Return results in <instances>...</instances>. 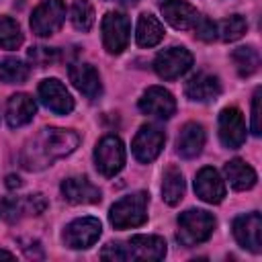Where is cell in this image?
<instances>
[{
  "mask_svg": "<svg viewBox=\"0 0 262 262\" xmlns=\"http://www.w3.org/2000/svg\"><path fill=\"white\" fill-rule=\"evenodd\" d=\"M78 143H80L78 133H74L70 129L45 127L25 147V151H23V166L27 170H41V168L49 166L51 162L72 154L78 147Z\"/></svg>",
  "mask_w": 262,
  "mask_h": 262,
  "instance_id": "obj_1",
  "label": "cell"
},
{
  "mask_svg": "<svg viewBox=\"0 0 262 262\" xmlns=\"http://www.w3.org/2000/svg\"><path fill=\"white\" fill-rule=\"evenodd\" d=\"M166 256V242L160 235H133L125 244H106L100 252V258L123 262V260H137V262H158Z\"/></svg>",
  "mask_w": 262,
  "mask_h": 262,
  "instance_id": "obj_2",
  "label": "cell"
},
{
  "mask_svg": "<svg viewBox=\"0 0 262 262\" xmlns=\"http://www.w3.org/2000/svg\"><path fill=\"white\" fill-rule=\"evenodd\" d=\"M147 203H149V194L143 190L131 192V194L123 196L121 201H117L108 213L113 227L115 229H131V227L143 225L147 221Z\"/></svg>",
  "mask_w": 262,
  "mask_h": 262,
  "instance_id": "obj_3",
  "label": "cell"
},
{
  "mask_svg": "<svg viewBox=\"0 0 262 262\" xmlns=\"http://www.w3.org/2000/svg\"><path fill=\"white\" fill-rule=\"evenodd\" d=\"M215 229V217L203 209H188L178 217V242L186 248L199 246L211 237Z\"/></svg>",
  "mask_w": 262,
  "mask_h": 262,
  "instance_id": "obj_4",
  "label": "cell"
},
{
  "mask_svg": "<svg viewBox=\"0 0 262 262\" xmlns=\"http://www.w3.org/2000/svg\"><path fill=\"white\" fill-rule=\"evenodd\" d=\"M94 164L96 170L106 176L113 178L115 174H119L125 166V145L117 135H104L94 149Z\"/></svg>",
  "mask_w": 262,
  "mask_h": 262,
  "instance_id": "obj_5",
  "label": "cell"
},
{
  "mask_svg": "<svg viewBox=\"0 0 262 262\" xmlns=\"http://www.w3.org/2000/svg\"><path fill=\"white\" fill-rule=\"evenodd\" d=\"M66 20L63 0H43L31 14V29L37 37H49L61 29Z\"/></svg>",
  "mask_w": 262,
  "mask_h": 262,
  "instance_id": "obj_6",
  "label": "cell"
},
{
  "mask_svg": "<svg viewBox=\"0 0 262 262\" xmlns=\"http://www.w3.org/2000/svg\"><path fill=\"white\" fill-rule=\"evenodd\" d=\"M192 66V53L186 47H168L154 59V70L162 80H176Z\"/></svg>",
  "mask_w": 262,
  "mask_h": 262,
  "instance_id": "obj_7",
  "label": "cell"
},
{
  "mask_svg": "<svg viewBox=\"0 0 262 262\" xmlns=\"http://www.w3.org/2000/svg\"><path fill=\"white\" fill-rule=\"evenodd\" d=\"M102 43L108 53H121L127 49L129 33H131V20L123 12H106L102 18Z\"/></svg>",
  "mask_w": 262,
  "mask_h": 262,
  "instance_id": "obj_8",
  "label": "cell"
},
{
  "mask_svg": "<svg viewBox=\"0 0 262 262\" xmlns=\"http://www.w3.org/2000/svg\"><path fill=\"white\" fill-rule=\"evenodd\" d=\"M102 233V225L96 217H80L66 225L63 242L72 250H86L96 244Z\"/></svg>",
  "mask_w": 262,
  "mask_h": 262,
  "instance_id": "obj_9",
  "label": "cell"
},
{
  "mask_svg": "<svg viewBox=\"0 0 262 262\" xmlns=\"http://www.w3.org/2000/svg\"><path fill=\"white\" fill-rule=\"evenodd\" d=\"M164 141H166V135L158 125H151V123L141 125L137 135L133 137V143H131L133 156L143 164L154 162L160 156V151L164 147Z\"/></svg>",
  "mask_w": 262,
  "mask_h": 262,
  "instance_id": "obj_10",
  "label": "cell"
},
{
  "mask_svg": "<svg viewBox=\"0 0 262 262\" xmlns=\"http://www.w3.org/2000/svg\"><path fill=\"white\" fill-rule=\"evenodd\" d=\"M231 227H233V237L242 248H246L254 254H260V250H262V217L258 211L235 217Z\"/></svg>",
  "mask_w": 262,
  "mask_h": 262,
  "instance_id": "obj_11",
  "label": "cell"
},
{
  "mask_svg": "<svg viewBox=\"0 0 262 262\" xmlns=\"http://www.w3.org/2000/svg\"><path fill=\"white\" fill-rule=\"evenodd\" d=\"M219 139L229 149H237L246 141V121L239 108L227 106L219 113Z\"/></svg>",
  "mask_w": 262,
  "mask_h": 262,
  "instance_id": "obj_12",
  "label": "cell"
},
{
  "mask_svg": "<svg viewBox=\"0 0 262 262\" xmlns=\"http://www.w3.org/2000/svg\"><path fill=\"white\" fill-rule=\"evenodd\" d=\"M139 111L156 119H170L176 113V100L166 88L149 86L139 98Z\"/></svg>",
  "mask_w": 262,
  "mask_h": 262,
  "instance_id": "obj_13",
  "label": "cell"
},
{
  "mask_svg": "<svg viewBox=\"0 0 262 262\" xmlns=\"http://www.w3.org/2000/svg\"><path fill=\"white\" fill-rule=\"evenodd\" d=\"M39 98L49 111L57 115H68L74 111V98L57 78H47L39 84Z\"/></svg>",
  "mask_w": 262,
  "mask_h": 262,
  "instance_id": "obj_14",
  "label": "cell"
},
{
  "mask_svg": "<svg viewBox=\"0 0 262 262\" xmlns=\"http://www.w3.org/2000/svg\"><path fill=\"white\" fill-rule=\"evenodd\" d=\"M194 192L201 201L217 205L225 196V182H223V178L219 176V172L215 168L205 166L194 176Z\"/></svg>",
  "mask_w": 262,
  "mask_h": 262,
  "instance_id": "obj_15",
  "label": "cell"
},
{
  "mask_svg": "<svg viewBox=\"0 0 262 262\" xmlns=\"http://www.w3.org/2000/svg\"><path fill=\"white\" fill-rule=\"evenodd\" d=\"M162 16L166 23H170L174 29H180V31L192 29L196 25V20L201 18L199 10L192 4H188L186 0H164Z\"/></svg>",
  "mask_w": 262,
  "mask_h": 262,
  "instance_id": "obj_16",
  "label": "cell"
},
{
  "mask_svg": "<svg viewBox=\"0 0 262 262\" xmlns=\"http://www.w3.org/2000/svg\"><path fill=\"white\" fill-rule=\"evenodd\" d=\"M61 194L74 205H92L100 201V190L86 176H72L61 182Z\"/></svg>",
  "mask_w": 262,
  "mask_h": 262,
  "instance_id": "obj_17",
  "label": "cell"
},
{
  "mask_svg": "<svg viewBox=\"0 0 262 262\" xmlns=\"http://www.w3.org/2000/svg\"><path fill=\"white\" fill-rule=\"evenodd\" d=\"M184 92L190 100L209 102V100H215L221 94V82H219L217 76H213L209 72H199V74L188 78V82L184 86Z\"/></svg>",
  "mask_w": 262,
  "mask_h": 262,
  "instance_id": "obj_18",
  "label": "cell"
},
{
  "mask_svg": "<svg viewBox=\"0 0 262 262\" xmlns=\"http://www.w3.org/2000/svg\"><path fill=\"white\" fill-rule=\"evenodd\" d=\"M70 80L90 100H94V98H98L102 94L100 76H98L96 68L90 66V63H74V66H70Z\"/></svg>",
  "mask_w": 262,
  "mask_h": 262,
  "instance_id": "obj_19",
  "label": "cell"
},
{
  "mask_svg": "<svg viewBox=\"0 0 262 262\" xmlns=\"http://www.w3.org/2000/svg\"><path fill=\"white\" fill-rule=\"evenodd\" d=\"M35 111H37V104H35L33 96H29L25 92L12 94L6 102V123H8V127L16 129V127H23V125L31 123L33 117H35Z\"/></svg>",
  "mask_w": 262,
  "mask_h": 262,
  "instance_id": "obj_20",
  "label": "cell"
},
{
  "mask_svg": "<svg viewBox=\"0 0 262 262\" xmlns=\"http://www.w3.org/2000/svg\"><path fill=\"white\" fill-rule=\"evenodd\" d=\"M205 147V129L199 123H186L176 137V151L190 160L196 158Z\"/></svg>",
  "mask_w": 262,
  "mask_h": 262,
  "instance_id": "obj_21",
  "label": "cell"
},
{
  "mask_svg": "<svg viewBox=\"0 0 262 262\" xmlns=\"http://www.w3.org/2000/svg\"><path fill=\"white\" fill-rule=\"evenodd\" d=\"M164 25L160 23L158 16L143 12L137 20V31H135V41L139 47H154L164 39Z\"/></svg>",
  "mask_w": 262,
  "mask_h": 262,
  "instance_id": "obj_22",
  "label": "cell"
},
{
  "mask_svg": "<svg viewBox=\"0 0 262 262\" xmlns=\"http://www.w3.org/2000/svg\"><path fill=\"white\" fill-rule=\"evenodd\" d=\"M223 172H225V178L229 180V184H231L235 190H248V188H252V186L256 184V180H258L256 170H254L250 164H246L244 160H239V158L227 162L225 168H223Z\"/></svg>",
  "mask_w": 262,
  "mask_h": 262,
  "instance_id": "obj_23",
  "label": "cell"
},
{
  "mask_svg": "<svg viewBox=\"0 0 262 262\" xmlns=\"http://www.w3.org/2000/svg\"><path fill=\"white\" fill-rule=\"evenodd\" d=\"M184 176L176 166H168L162 182V199L168 205H178L184 196Z\"/></svg>",
  "mask_w": 262,
  "mask_h": 262,
  "instance_id": "obj_24",
  "label": "cell"
},
{
  "mask_svg": "<svg viewBox=\"0 0 262 262\" xmlns=\"http://www.w3.org/2000/svg\"><path fill=\"white\" fill-rule=\"evenodd\" d=\"M231 61L235 63V70L239 76H252L260 68V53L254 45H244L231 51Z\"/></svg>",
  "mask_w": 262,
  "mask_h": 262,
  "instance_id": "obj_25",
  "label": "cell"
},
{
  "mask_svg": "<svg viewBox=\"0 0 262 262\" xmlns=\"http://www.w3.org/2000/svg\"><path fill=\"white\" fill-rule=\"evenodd\" d=\"M248 29V23L242 14H231L223 20H219L215 25V31H217V37L221 41H237Z\"/></svg>",
  "mask_w": 262,
  "mask_h": 262,
  "instance_id": "obj_26",
  "label": "cell"
},
{
  "mask_svg": "<svg viewBox=\"0 0 262 262\" xmlns=\"http://www.w3.org/2000/svg\"><path fill=\"white\" fill-rule=\"evenodd\" d=\"M70 18L78 31L88 33L94 25V8H92L90 0H74L72 10H70Z\"/></svg>",
  "mask_w": 262,
  "mask_h": 262,
  "instance_id": "obj_27",
  "label": "cell"
},
{
  "mask_svg": "<svg viewBox=\"0 0 262 262\" xmlns=\"http://www.w3.org/2000/svg\"><path fill=\"white\" fill-rule=\"evenodd\" d=\"M29 78V68L16 59V57H6L0 63V80L4 84H23Z\"/></svg>",
  "mask_w": 262,
  "mask_h": 262,
  "instance_id": "obj_28",
  "label": "cell"
},
{
  "mask_svg": "<svg viewBox=\"0 0 262 262\" xmlns=\"http://www.w3.org/2000/svg\"><path fill=\"white\" fill-rule=\"evenodd\" d=\"M23 43L20 27L10 16H0V47L2 49H16Z\"/></svg>",
  "mask_w": 262,
  "mask_h": 262,
  "instance_id": "obj_29",
  "label": "cell"
},
{
  "mask_svg": "<svg viewBox=\"0 0 262 262\" xmlns=\"http://www.w3.org/2000/svg\"><path fill=\"white\" fill-rule=\"evenodd\" d=\"M27 55H29V59L33 61V66H37V68H47V66H53V63L57 61V49L45 47V45L31 47Z\"/></svg>",
  "mask_w": 262,
  "mask_h": 262,
  "instance_id": "obj_30",
  "label": "cell"
},
{
  "mask_svg": "<svg viewBox=\"0 0 262 262\" xmlns=\"http://www.w3.org/2000/svg\"><path fill=\"white\" fill-rule=\"evenodd\" d=\"M192 29H194L196 37L203 39V41H213V39L217 37V31H215L213 20H209V18H205V16H201Z\"/></svg>",
  "mask_w": 262,
  "mask_h": 262,
  "instance_id": "obj_31",
  "label": "cell"
},
{
  "mask_svg": "<svg viewBox=\"0 0 262 262\" xmlns=\"http://www.w3.org/2000/svg\"><path fill=\"white\" fill-rule=\"evenodd\" d=\"M260 88H256L254 92V98H252V133L254 135H260Z\"/></svg>",
  "mask_w": 262,
  "mask_h": 262,
  "instance_id": "obj_32",
  "label": "cell"
},
{
  "mask_svg": "<svg viewBox=\"0 0 262 262\" xmlns=\"http://www.w3.org/2000/svg\"><path fill=\"white\" fill-rule=\"evenodd\" d=\"M6 186H8V188H18V186H20V178L14 176V174L6 176Z\"/></svg>",
  "mask_w": 262,
  "mask_h": 262,
  "instance_id": "obj_33",
  "label": "cell"
},
{
  "mask_svg": "<svg viewBox=\"0 0 262 262\" xmlns=\"http://www.w3.org/2000/svg\"><path fill=\"white\" fill-rule=\"evenodd\" d=\"M0 258H6V260H12L14 254L12 252H6V250H0Z\"/></svg>",
  "mask_w": 262,
  "mask_h": 262,
  "instance_id": "obj_34",
  "label": "cell"
},
{
  "mask_svg": "<svg viewBox=\"0 0 262 262\" xmlns=\"http://www.w3.org/2000/svg\"><path fill=\"white\" fill-rule=\"evenodd\" d=\"M111 2H119V4H135L137 0H111Z\"/></svg>",
  "mask_w": 262,
  "mask_h": 262,
  "instance_id": "obj_35",
  "label": "cell"
}]
</instances>
